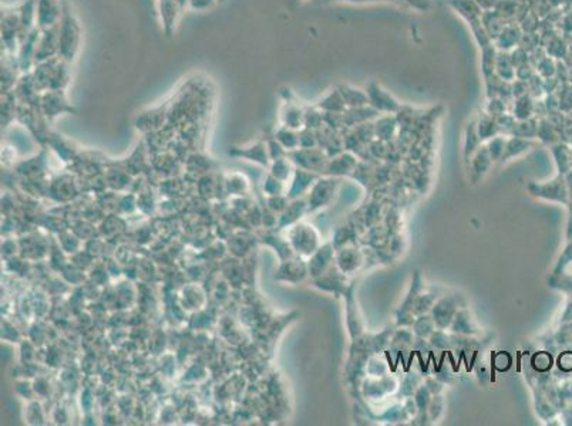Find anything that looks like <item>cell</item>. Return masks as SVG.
<instances>
[{
	"instance_id": "8",
	"label": "cell",
	"mask_w": 572,
	"mask_h": 426,
	"mask_svg": "<svg viewBox=\"0 0 572 426\" xmlns=\"http://www.w3.org/2000/svg\"><path fill=\"white\" fill-rule=\"evenodd\" d=\"M488 152H490V157L495 161L500 155H504V142L501 141V139H494L491 144H490V148H488Z\"/></svg>"
},
{
	"instance_id": "6",
	"label": "cell",
	"mask_w": 572,
	"mask_h": 426,
	"mask_svg": "<svg viewBox=\"0 0 572 426\" xmlns=\"http://www.w3.org/2000/svg\"><path fill=\"white\" fill-rule=\"evenodd\" d=\"M493 161V158L490 157L488 150H484L483 152L480 151L474 161H473V173L477 175V178H480L483 173L487 172V169L490 168V162Z\"/></svg>"
},
{
	"instance_id": "3",
	"label": "cell",
	"mask_w": 572,
	"mask_h": 426,
	"mask_svg": "<svg viewBox=\"0 0 572 426\" xmlns=\"http://www.w3.org/2000/svg\"><path fill=\"white\" fill-rule=\"evenodd\" d=\"M157 9L160 15L161 27L165 36L174 34L180 16L184 12L177 3V0H157Z\"/></svg>"
},
{
	"instance_id": "7",
	"label": "cell",
	"mask_w": 572,
	"mask_h": 426,
	"mask_svg": "<svg viewBox=\"0 0 572 426\" xmlns=\"http://www.w3.org/2000/svg\"><path fill=\"white\" fill-rule=\"evenodd\" d=\"M215 3H217V0H190L188 9L203 12V10L211 9Z\"/></svg>"
},
{
	"instance_id": "1",
	"label": "cell",
	"mask_w": 572,
	"mask_h": 426,
	"mask_svg": "<svg viewBox=\"0 0 572 426\" xmlns=\"http://www.w3.org/2000/svg\"><path fill=\"white\" fill-rule=\"evenodd\" d=\"M82 29L72 6L61 0V19L59 22V57L72 64L79 53Z\"/></svg>"
},
{
	"instance_id": "4",
	"label": "cell",
	"mask_w": 572,
	"mask_h": 426,
	"mask_svg": "<svg viewBox=\"0 0 572 426\" xmlns=\"http://www.w3.org/2000/svg\"><path fill=\"white\" fill-rule=\"evenodd\" d=\"M59 56V24L42 30L35 54V65Z\"/></svg>"
},
{
	"instance_id": "2",
	"label": "cell",
	"mask_w": 572,
	"mask_h": 426,
	"mask_svg": "<svg viewBox=\"0 0 572 426\" xmlns=\"http://www.w3.org/2000/svg\"><path fill=\"white\" fill-rule=\"evenodd\" d=\"M69 63L56 56L50 60L36 64L30 71L38 90H63L70 80Z\"/></svg>"
},
{
	"instance_id": "5",
	"label": "cell",
	"mask_w": 572,
	"mask_h": 426,
	"mask_svg": "<svg viewBox=\"0 0 572 426\" xmlns=\"http://www.w3.org/2000/svg\"><path fill=\"white\" fill-rule=\"evenodd\" d=\"M36 13L40 30L57 26L61 19V0H38Z\"/></svg>"
},
{
	"instance_id": "9",
	"label": "cell",
	"mask_w": 572,
	"mask_h": 426,
	"mask_svg": "<svg viewBox=\"0 0 572 426\" xmlns=\"http://www.w3.org/2000/svg\"><path fill=\"white\" fill-rule=\"evenodd\" d=\"M177 3L180 5V8H181L183 10H185V9H188V6H190V0H177Z\"/></svg>"
}]
</instances>
